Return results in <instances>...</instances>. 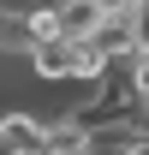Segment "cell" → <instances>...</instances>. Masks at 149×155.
I'll return each instance as SVG.
<instances>
[{
	"label": "cell",
	"instance_id": "cell-3",
	"mask_svg": "<svg viewBox=\"0 0 149 155\" xmlns=\"http://www.w3.org/2000/svg\"><path fill=\"white\" fill-rule=\"evenodd\" d=\"M72 42L60 36V42H42V48H30V60H24V66H30V78H42V84H72Z\"/></svg>",
	"mask_w": 149,
	"mask_h": 155
},
{
	"label": "cell",
	"instance_id": "cell-8",
	"mask_svg": "<svg viewBox=\"0 0 149 155\" xmlns=\"http://www.w3.org/2000/svg\"><path fill=\"white\" fill-rule=\"evenodd\" d=\"M137 12H143V42H149V0H143V6H137Z\"/></svg>",
	"mask_w": 149,
	"mask_h": 155
},
{
	"label": "cell",
	"instance_id": "cell-5",
	"mask_svg": "<svg viewBox=\"0 0 149 155\" xmlns=\"http://www.w3.org/2000/svg\"><path fill=\"white\" fill-rule=\"evenodd\" d=\"M54 6H60V36H66V42H84V36H95V24L108 18L95 0H54Z\"/></svg>",
	"mask_w": 149,
	"mask_h": 155
},
{
	"label": "cell",
	"instance_id": "cell-4",
	"mask_svg": "<svg viewBox=\"0 0 149 155\" xmlns=\"http://www.w3.org/2000/svg\"><path fill=\"white\" fill-rule=\"evenodd\" d=\"M18 30H24L30 48L60 42V6H54V0H30V6H18Z\"/></svg>",
	"mask_w": 149,
	"mask_h": 155
},
{
	"label": "cell",
	"instance_id": "cell-1",
	"mask_svg": "<svg viewBox=\"0 0 149 155\" xmlns=\"http://www.w3.org/2000/svg\"><path fill=\"white\" fill-rule=\"evenodd\" d=\"M0 149L6 155H48V119H36L30 107H6L0 114Z\"/></svg>",
	"mask_w": 149,
	"mask_h": 155
},
{
	"label": "cell",
	"instance_id": "cell-7",
	"mask_svg": "<svg viewBox=\"0 0 149 155\" xmlns=\"http://www.w3.org/2000/svg\"><path fill=\"white\" fill-rule=\"evenodd\" d=\"M95 6H101V12H137L143 0H95Z\"/></svg>",
	"mask_w": 149,
	"mask_h": 155
},
{
	"label": "cell",
	"instance_id": "cell-2",
	"mask_svg": "<svg viewBox=\"0 0 149 155\" xmlns=\"http://www.w3.org/2000/svg\"><path fill=\"white\" fill-rule=\"evenodd\" d=\"M90 42L113 60V66H119V60H125L131 48L143 42V12H108V18L95 24V36H90Z\"/></svg>",
	"mask_w": 149,
	"mask_h": 155
},
{
	"label": "cell",
	"instance_id": "cell-10",
	"mask_svg": "<svg viewBox=\"0 0 149 155\" xmlns=\"http://www.w3.org/2000/svg\"><path fill=\"white\" fill-rule=\"evenodd\" d=\"M78 155H95V149H78Z\"/></svg>",
	"mask_w": 149,
	"mask_h": 155
},
{
	"label": "cell",
	"instance_id": "cell-6",
	"mask_svg": "<svg viewBox=\"0 0 149 155\" xmlns=\"http://www.w3.org/2000/svg\"><path fill=\"white\" fill-rule=\"evenodd\" d=\"M113 155H149V131H131V137H125Z\"/></svg>",
	"mask_w": 149,
	"mask_h": 155
},
{
	"label": "cell",
	"instance_id": "cell-9",
	"mask_svg": "<svg viewBox=\"0 0 149 155\" xmlns=\"http://www.w3.org/2000/svg\"><path fill=\"white\" fill-rule=\"evenodd\" d=\"M137 101H143V119H149V90H143V96H137Z\"/></svg>",
	"mask_w": 149,
	"mask_h": 155
}]
</instances>
